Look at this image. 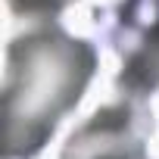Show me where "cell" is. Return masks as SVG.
I'll return each instance as SVG.
<instances>
[{"label":"cell","mask_w":159,"mask_h":159,"mask_svg":"<svg viewBox=\"0 0 159 159\" xmlns=\"http://www.w3.org/2000/svg\"><path fill=\"white\" fill-rule=\"evenodd\" d=\"M91 72V53L69 41H22L13 50V72L7 88V128L10 153L41 147L53 119L78 97Z\"/></svg>","instance_id":"6da1fadb"},{"label":"cell","mask_w":159,"mask_h":159,"mask_svg":"<svg viewBox=\"0 0 159 159\" xmlns=\"http://www.w3.org/2000/svg\"><path fill=\"white\" fill-rule=\"evenodd\" d=\"M128 81H134V84H153V81H159V28L147 41V50L131 62Z\"/></svg>","instance_id":"7a4b0ae2"},{"label":"cell","mask_w":159,"mask_h":159,"mask_svg":"<svg viewBox=\"0 0 159 159\" xmlns=\"http://www.w3.org/2000/svg\"><path fill=\"white\" fill-rule=\"evenodd\" d=\"M59 0H16L19 10H53Z\"/></svg>","instance_id":"3957f363"}]
</instances>
